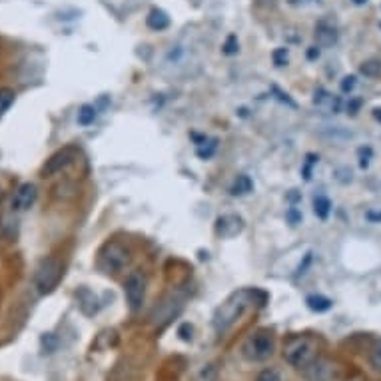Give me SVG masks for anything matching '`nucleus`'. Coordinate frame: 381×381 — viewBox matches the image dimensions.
Listing matches in <instances>:
<instances>
[{
	"label": "nucleus",
	"mask_w": 381,
	"mask_h": 381,
	"mask_svg": "<svg viewBox=\"0 0 381 381\" xmlns=\"http://www.w3.org/2000/svg\"><path fill=\"white\" fill-rule=\"evenodd\" d=\"M266 304V294H261L258 290H240V292H234L229 295L224 304L220 305L214 314V327L216 331L224 334L228 331L229 327L234 326L238 319H240L251 305Z\"/></svg>",
	"instance_id": "nucleus-1"
},
{
	"label": "nucleus",
	"mask_w": 381,
	"mask_h": 381,
	"mask_svg": "<svg viewBox=\"0 0 381 381\" xmlns=\"http://www.w3.org/2000/svg\"><path fill=\"white\" fill-rule=\"evenodd\" d=\"M275 351V338L270 329H258L241 346V356L248 361L260 363L268 361Z\"/></svg>",
	"instance_id": "nucleus-2"
},
{
	"label": "nucleus",
	"mask_w": 381,
	"mask_h": 381,
	"mask_svg": "<svg viewBox=\"0 0 381 381\" xmlns=\"http://www.w3.org/2000/svg\"><path fill=\"white\" fill-rule=\"evenodd\" d=\"M283 360L294 368H309L316 360V343L305 336H294L283 346Z\"/></svg>",
	"instance_id": "nucleus-3"
},
{
	"label": "nucleus",
	"mask_w": 381,
	"mask_h": 381,
	"mask_svg": "<svg viewBox=\"0 0 381 381\" xmlns=\"http://www.w3.org/2000/svg\"><path fill=\"white\" fill-rule=\"evenodd\" d=\"M60 280H62V263L56 258H44L34 272V288L38 290V294H52Z\"/></svg>",
	"instance_id": "nucleus-4"
},
{
	"label": "nucleus",
	"mask_w": 381,
	"mask_h": 381,
	"mask_svg": "<svg viewBox=\"0 0 381 381\" xmlns=\"http://www.w3.org/2000/svg\"><path fill=\"white\" fill-rule=\"evenodd\" d=\"M130 261V251L120 241H110L100 254V266L108 272H120Z\"/></svg>",
	"instance_id": "nucleus-5"
},
{
	"label": "nucleus",
	"mask_w": 381,
	"mask_h": 381,
	"mask_svg": "<svg viewBox=\"0 0 381 381\" xmlns=\"http://www.w3.org/2000/svg\"><path fill=\"white\" fill-rule=\"evenodd\" d=\"M124 295L132 312H138L146 297V278L140 272H132L124 282Z\"/></svg>",
	"instance_id": "nucleus-6"
},
{
	"label": "nucleus",
	"mask_w": 381,
	"mask_h": 381,
	"mask_svg": "<svg viewBox=\"0 0 381 381\" xmlns=\"http://www.w3.org/2000/svg\"><path fill=\"white\" fill-rule=\"evenodd\" d=\"M74 160H76V150H74V148H62V150L55 152L48 160H46V164L42 166V174L44 176L58 174V172L66 170Z\"/></svg>",
	"instance_id": "nucleus-7"
},
{
	"label": "nucleus",
	"mask_w": 381,
	"mask_h": 381,
	"mask_svg": "<svg viewBox=\"0 0 381 381\" xmlns=\"http://www.w3.org/2000/svg\"><path fill=\"white\" fill-rule=\"evenodd\" d=\"M36 196H38V192H36V186L30 184V182H24L16 188V192H14V198H12V210L14 212H26V210H30L34 206V202H36Z\"/></svg>",
	"instance_id": "nucleus-8"
},
{
	"label": "nucleus",
	"mask_w": 381,
	"mask_h": 381,
	"mask_svg": "<svg viewBox=\"0 0 381 381\" xmlns=\"http://www.w3.org/2000/svg\"><path fill=\"white\" fill-rule=\"evenodd\" d=\"M241 229H244V220L234 214L222 216L216 222V234L220 238H236L238 234H241Z\"/></svg>",
	"instance_id": "nucleus-9"
},
{
	"label": "nucleus",
	"mask_w": 381,
	"mask_h": 381,
	"mask_svg": "<svg viewBox=\"0 0 381 381\" xmlns=\"http://www.w3.org/2000/svg\"><path fill=\"white\" fill-rule=\"evenodd\" d=\"M316 40L319 46H324V48H329V46H334V44L338 42V30H336V26L334 24H329V22H319L316 28Z\"/></svg>",
	"instance_id": "nucleus-10"
},
{
	"label": "nucleus",
	"mask_w": 381,
	"mask_h": 381,
	"mask_svg": "<svg viewBox=\"0 0 381 381\" xmlns=\"http://www.w3.org/2000/svg\"><path fill=\"white\" fill-rule=\"evenodd\" d=\"M146 24L152 28V30H166L168 26H170V16L166 14L160 8H152V11L148 12V18H146Z\"/></svg>",
	"instance_id": "nucleus-11"
},
{
	"label": "nucleus",
	"mask_w": 381,
	"mask_h": 381,
	"mask_svg": "<svg viewBox=\"0 0 381 381\" xmlns=\"http://www.w3.org/2000/svg\"><path fill=\"white\" fill-rule=\"evenodd\" d=\"M305 304H307V307H309L312 312L324 314V312H327V309L331 307V300H327L324 295H309V297L305 300Z\"/></svg>",
	"instance_id": "nucleus-12"
},
{
	"label": "nucleus",
	"mask_w": 381,
	"mask_h": 381,
	"mask_svg": "<svg viewBox=\"0 0 381 381\" xmlns=\"http://www.w3.org/2000/svg\"><path fill=\"white\" fill-rule=\"evenodd\" d=\"M251 190H254V184H251V180L248 176H238V180L229 188V192L234 196H246V194H250Z\"/></svg>",
	"instance_id": "nucleus-13"
},
{
	"label": "nucleus",
	"mask_w": 381,
	"mask_h": 381,
	"mask_svg": "<svg viewBox=\"0 0 381 381\" xmlns=\"http://www.w3.org/2000/svg\"><path fill=\"white\" fill-rule=\"evenodd\" d=\"M14 100H16V92L12 88H0V118L11 110Z\"/></svg>",
	"instance_id": "nucleus-14"
},
{
	"label": "nucleus",
	"mask_w": 381,
	"mask_h": 381,
	"mask_svg": "<svg viewBox=\"0 0 381 381\" xmlns=\"http://www.w3.org/2000/svg\"><path fill=\"white\" fill-rule=\"evenodd\" d=\"M76 120L80 126H90L92 122L96 120V108H94V106H90V104H84L82 108L78 110Z\"/></svg>",
	"instance_id": "nucleus-15"
},
{
	"label": "nucleus",
	"mask_w": 381,
	"mask_h": 381,
	"mask_svg": "<svg viewBox=\"0 0 381 381\" xmlns=\"http://www.w3.org/2000/svg\"><path fill=\"white\" fill-rule=\"evenodd\" d=\"M329 210H331V202L326 196H316V200H314V212H316L317 218L326 220L329 216Z\"/></svg>",
	"instance_id": "nucleus-16"
},
{
	"label": "nucleus",
	"mask_w": 381,
	"mask_h": 381,
	"mask_svg": "<svg viewBox=\"0 0 381 381\" xmlns=\"http://www.w3.org/2000/svg\"><path fill=\"white\" fill-rule=\"evenodd\" d=\"M194 381H218V368L214 363H207L202 370L198 371Z\"/></svg>",
	"instance_id": "nucleus-17"
},
{
	"label": "nucleus",
	"mask_w": 381,
	"mask_h": 381,
	"mask_svg": "<svg viewBox=\"0 0 381 381\" xmlns=\"http://www.w3.org/2000/svg\"><path fill=\"white\" fill-rule=\"evenodd\" d=\"M361 74H365V76H380L381 74V62L380 60H368V62H363L361 64Z\"/></svg>",
	"instance_id": "nucleus-18"
},
{
	"label": "nucleus",
	"mask_w": 381,
	"mask_h": 381,
	"mask_svg": "<svg viewBox=\"0 0 381 381\" xmlns=\"http://www.w3.org/2000/svg\"><path fill=\"white\" fill-rule=\"evenodd\" d=\"M56 348H58V339H56L52 334H46V336H42L44 353H55Z\"/></svg>",
	"instance_id": "nucleus-19"
},
{
	"label": "nucleus",
	"mask_w": 381,
	"mask_h": 381,
	"mask_svg": "<svg viewBox=\"0 0 381 381\" xmlns=\"http://www.w3.org/2000/svg\"><path fill=\"white\" fill-rule=\"evenodd\" d=\"M216 150H218V140H210L207 142V146H204V148H200V150H198V156H200L202 160H207V158L216 152Z\"/></svg>",
	"instance_id": "nucleus-20"
},
{
	"label": "nucleus",
	"mask_w": 381,
	"mask_h": 381,
	"mask_svg": "<svg viewBox=\"0 0 381 381\" xmlns=\"http://www.w3.org/2000/svg\"><path fill=\"white\" fill-rule=\"evenodd\" d=\"M371 365L375 368V370H381V339L375 343V348L371 349Z\"/></svg>",
	"instance_id": "nucleus-21"
},
{
	"label": "nucleus",
	"mask_w": 381,
	"mask_h": 381,
	"mask_svg": "<svg viewBox=\"0 0 381 381\" xmlns=\"http://www.w3.org/2000/svg\"><path fill=\"white\" fill-rule=\"evenodd\" d=\"M272 58L275 66H285L288 64V48H278V50H273Z\"/></svg>",
	"instance_id": "nucleus-22"
},
{
	"label": "nucleus",
	"mask_w": 381,
	"mask_h": 381,
	"mask_svg": "<svg viewBox=\"0 0 381 381\" xmlns=\"http://www.w3.org/2000/svg\"><path fill=\"white\" fill-rule=\"evenodd\" d=\"M256 381H282V375L275 370H263L260 375L256 377Z\"/></svg>",
	"instance_id": "nucleus-23"
},
{
	"label": "nucleus",
	"mask_w": 381,
	"mask_h": 381,
	"mask_svg": "<svg viewBox=\"0 0 381 381\" xmlns=\"http://www.w3.org/2000/svg\"><path fill=\"white\" fill-rule=\"evenodd\" d=\"M238 50H240V48H238V38H236V36H229L226 44H224V52H226V55H236Z\"/></svg>",
	"instance_id": "nucleus-24"
},
{
	"label": "nucleus",
	"mask_w": 381,
	"mask_h": 381,
	"mask_svg": "<svg viewBox=\"0 0 381 381\" xmlns=\"http://www.w3.org/2000/svg\"><path fill=\"white\" fill-rule=\"evenodd\" d=\"M192 331H194L192 326H190V324H184V326L178 329V336L184 339V341H192Z\"/></svg>",
	"instance_id": "nucleus-25"
},
{
	"label": "nucleus",
	"mask_w": 381,
	"mask_h": 381,
	"mask_svg": "<svg viewBox=\"0 0 381 381\" xmlns=\"http://www.w3.org/2000/svg\"><path fill=\"white\" fill-rule=\"evenodd\" d=\"M353 88H356V76L343 78V82H341V90H343V92H351Z\"/></svg>",
	"instance_id": "nucleus-26"
},
{
	"label": "nucleus",
	"mask_w": 381,
	"mask_h": 381,
	"mask_svg": "<svg viewBox=\"0 0 381 381\" xmlns=\"http://www.w3.org/2000/svg\"><path fill=\"white\" fill-rule=\"evenodd\" d=\"M360 156H361V162H360L361 168H368V164H370V156H371L370 148H361Z\"/></svg>",
	"instance_id": "nucleus-27"
},
{
	"label": "nucleus",
	"mask_w": 381,
	"mask_h": 381,
	"mask_svg": "<svg viewBox=\"0 0 381 381\" xmlns=\"http://www.w3.org/2000/svg\"><path fill=\"white\" fill-rule=\"evenodd\" d=\"M360 106H361L360 100H353V102H351V104H349V106H348V110H349V112H351V114H356V110L360 108Z\"/></svg>",
	"instance_id": "nucleus-28"
},
{
	"label": "nucleus",
	"mask_w": 381,
	"mask_h": 381,
	"mask_svg": "<svg viewBox=\"0 0 381 381\" xmlns=\"http://www.w3.org/2000/svg\"><path fill=\"white\" fill-rule=\"evenodd\" d=\"M288 218H290V222H292V224H297V220H300V214H297L295 210H290Z\"/></svg>",
	"instance_id": "nucleus-29"
},
{
	"label": "nucleus",
	"mask_w": 381,
	"mask_h": 381,
	"mask_svg": "<svg viewBox=\"0 0 381 381\" xmlns=\"http://www.w3.org/2000/svg\"><path fill=\"white\" fill-rule=\"evenodd\" d=\"M307 56H309V58H317V56H319V50H317V46H314V48H312V50L307 52Z\"/></svg>",
	"instance_id": "nucleus-30"
},
{
	"label": "nucleus",
	"mask_w": 381,
	"mask_h": 381,
	"mask_svg": "<svg viewBox=\"0 0 381 381\" xmlns=\"http://www.w3.org/2000/svg\"><path fill=\"white\" fill-rule=\"evenodd\" d=\"M292 4H309V2H317V0H290Z\"/></svg>",
	"instance_id": "nucleus-31"
},
{
	"label": "nucleus",
	"mask_w": 381,
	"mask_h": 381,
	"mask_svg": "<svg viewBox=\"0 0 381 381\" xmlns=\"http://www.w3.org/2000/svg\"><path fill=\"white\" fill-rule=\"evenodd\" d=\"M373 114H375V118H377V120L381 122V108H377V110H375V112H373Z\"/></svg>",
	"instance_id": "nucleus-32"
},
{
	"label": "nucleus",
	"mask_w": 381,
	"mask_h": 381,
	"mask_svg": "<svg viewBox=\"0 0 381 381\" xmlns=\"http://www.w3.org/2000/svg\"><path fill=\"white\" fill-rule=\"evenodd\" d=\"M353 2H356V4H365L368 0H353Z\"/></svg>",
	"instance_id": "nucleus-33"
},
{
	"label": "nucleus",
	"mask_w": 381,
	"mask_h": 381,
	"mask_svg": "<svg viewBox=\"0 0 381 381\" xmlns=\"http://www.w3.org/2000/svg\"><path fill=\"white\" fill-rule=\"evenodd\" d=\"M2 198H4V192H2V188H0V202H2Z\"/></svg>",
	"instance_id": "nucleus-34"
}]
</instances>
